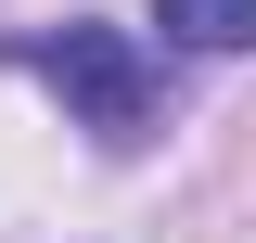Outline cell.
I'll return each instance as SVG.
<instances>
[{"label":"cell","mask_w":256,"mask_h":243,"mask_svg":"<svg viewBox=\"0 0 256 243\" xmlns=\"http://www.w3.org/2000/svg\"><path fill=\"white\" fill-rule=\"evenodd\" d=\"M26 64L77 102L90 141H141V128H154V64H141V38H128V26H52Z\"/></svg>","instance_id":"obj_1"},{"label":"cell","mask_w":256,"mask_h":243,"mask_svg":"<svg viewBox=\"0 0 256 243\" xmlns=\"http://www.w3.org/2000/svg\"><path fill=\"white\" fill-rule=\"evenodd\" d=\"M154 26L180 52H256V0H154Z\"/></svg>","instance_id":"obj_2"}]
</instances>
